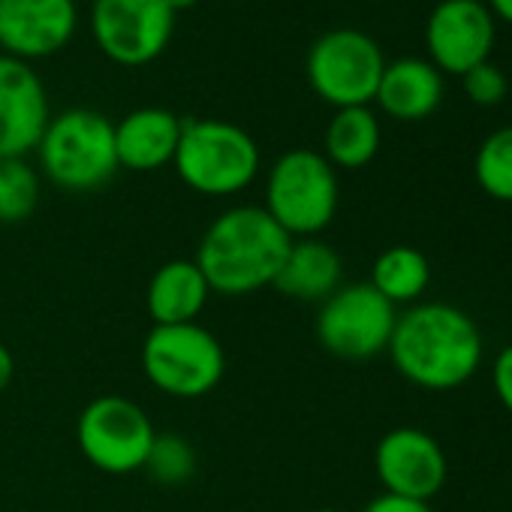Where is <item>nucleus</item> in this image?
<instances>
[{
	"mask_svg": "<svg viewBox=\"0 0 512 512\" xmlns=\"http://www.w3.org/2000/svg\"><path fill=\"white\" fill-rule=\"evenodd\" d=\"M208 296L211 287L193 260H169L151 275L145 308L154 326H181L196 323L208 305Z\"/></svg>",
	"mask_w": 512,
	"mask_h": 512,
	"instance_id": "18",
	"label": "nucleus"
},
{
	"mask_svg": "<svg viewBox=\"0 0 512 512\" xmlns=\"http://www.w3.org/2000/svg\"><path fill=\"white\" fill-rule=\"evenodd\" d=\"M431 281L428 256L410 244L386 247L371 269V287L392 305H410L416 302Z\"/></svg>",
	"mask_w": 512,
	"mask_h": 512,
	"instance_id": "20",
	"label": "nucleus"
},
{
	"mask_svg": "<svg viewBox=\"0 0 512 512\" xmlns=\"http://www.w3.org/2000/svg\"><path fill=\"white\" fill-rule=\"evenodd\" d=\"M260 163V145L244 127L217 118L181 121L172 166L193 193L235 196L260 175Z\"/></svg>",
	"mask_w": 512,
	"mask_h": 512,
	"instance_id": "3",
	"label": "nucleus"
},
{
	"mask_svg": "<svg viewBox=\"0 0 512 512\" xmlns=\"http://www.w3.org/2000/svg\"><path fill=\"white\" fill-rule=\"evenodd\" d=\"M181 139V118L160 106L133 109L115 124L118 166L133 172H154L172 163Z\"/></svg>",
	"mask_w": 512,
	"mask_h": 512,
	"instance_id": "15",
	"label": "nucleus"
},
{
	"mask_svg": "<svg viewBox=\"0 0 512 512\" xmlns=\"http://www.w3.org/2000/svg\"><path fill=\"white\" fill-rule=\"evenodd\" d=\"M142 470H148L154 482L175 488L196 473V452L181 434H157Z\"/></svg>",
	"mask_w": 512,
	"mask_h": 512,
	"instance_id": "23",
	"label": "nucleus"
},
{
	"mask_svg": "<svg viewBox=\"0 0 512 512\" xmlns=\"http://www.w3.org/2000/svg\"><path fill=\"white\" fill-rule=\"evenodd\" d=\"M37 154L46 178L70 193L100 190L121 169L115 154V124L94 109H67L55 115Z\"/></svg>",
	"mask_w": 512,
	"mask_h": 512,
	"instance_id": "4",
	"label": "nucleus"
},
{
	"mask_svg": "<svg viewBox=\"0 0 512 512\" xmlns=\"http://www.w3.org/2000/svg\"><path fill=\"white\" fill-rule=\"evenodd\" d=\"M40 205V175L25 160H0V223L19 226Z\"/></svg>",
	"mask_w": 512,
	"mask_h": 512,
	"instance_id": "21",
	"label": "nucleus"
},
{
	"mask_svg": "<svg viewBox=\"0 0 512 512\" xmlns=\"http://www.w3.org/2000/svg\"><path fill=\"white\" fill-rule=\"evenodd\" d=\"M380 151V121L368 106L335 109L326 127L323 157L335 169H362Z\"/></svg>",
	"mask_w": 512,
	"mask_h": 512,
	"instance_id": "19",
	"label": "nucleus"
},
{
	"mask_svg": "<svg viewBox=\"0 0 512 512\" xmlns=\"http://www.w3.org/2000/svg\"><path fill=\"white\" fill-rule=\"evenodd\" d=\"M386 58L365 31L335 28L314 40L305 73L320 100L335 109L368 106L377 94Z\"/></svg>",
	"mask_w": 512,
	"mask_h": 512,
	"instance_id": "7",
	"label": "nucleus"
},
{
	"mask_svg": "<svg viewBox=\"0 0 512 512\" xmlns=\"http://www.w3.org/2000/svg\"><path fill=\"white\" fill-rule=\"evenodd\" d=\"M91 34L112 64L145 67L166 52L175 13L163 0H94Z\"/></svg>",
	"mask_w": 512,
	"mask_h": 512,
	"instance_id": "10",
	"label": "nucleus"
},
{
	"mask_svg": "<svg viewBox=\"0 0 512 512\" xmlns=\"http://www.w3.org/2000/svg\"><path fill=\"white\" fill-rule=\"evenodd\" d=\"M473 175L491 199L512 202V124L494 130L479 145L473 160Z\"/></svg>",
	"mask_w": 512,
	"mask_h": 512,
	"instance_id": "22",
	"label": "nucleus"
},
{
	"mask_svg": "<svg viewBox=\"0 0 512 512\" xmlns=\"http://www.w3.org/2000/svg\"><path fill=\"white\" fill-rule=\"evenodd\" d=\"M485 7H488V13H491L494 19L512 25V0H488Z\"/></svg>",
	"mask_w": 512,
	"mask_h": 512,
	"instance_id": "28",
	"label": "nucleus"
},
{
	"mask_svg": "<svg viewBox=\"0 0 512 512\" xmlns=\"http://www.w3.org/2000/svg\"><path fill=\"white\" fill-rule=\"evenodd\" d=\"M157 431L148 413L124 395L94 398L76 422L82 455L103 473L124 476L145 467Z\"/></svg>",
	"mask_w": 512,
	"mask_h": 512,
	"instance_id": "9",
	"label": "nucleus"
},
{
	"mask_svg": "<svg viewBox=\"0 0 512 512\" xmlns=\"http://www.w3.org/2000/svg\"><path fill=\"white\" fill-rule=\"evenodd\" d=\"M395 320V305L386 302L371 284H347L320 302L314 332L320 347L332 356L365 362L389 350Z\"/></svg>",
	"mask_w": 512,
	"mask_h": 512,
	"instance_id": "8",
	"label": "nucleus"
},
{
	"mask_svg": "<svg viewBox=\"0 0 512 512\" xmlns=\"http://www.w3.org/2000/svg\"><path fill=\"white\" fill-rule=\"evenodd\" d=\"M311 512H341V509H332V506H323V509H311Z\"/></svg>",
	"mask_w": 512,
	"mask_h": 512,
	"instance_id": "30",
	"label": "nucleus"
},
{
	"mask_svg": "<svg viewBox=\"0 0 512 512\" xmlns=\"http://www.w3.org/2000/svg\"><path fill=\"white\" fill-rule=\"evenodd\" d=\"M13 374H16L13 353H10V347H7L4 341H0V392L10 389V383H13Z\"/></svg>",
	"mask_w": 512,
	"mask_h": 512,
	"instance_id": "27",
	"label": "nucleus"
},
{
	"mask_svg": "<svg viewBox=\"0 0 512 512\" xmlns=\"http://www.w3.org/2000/svg\"><path fill=\"white\" fill-rule=\"evenodd\" d=\"M374 100L389 118L422 121L434 115L443 100V76L431 61L422 58L386 61Z\"/></svg>",
	"mask_w": 512,
	"mask_h": 512,
	"instance_id": "16",
	"label": "nucleus"
},
{
	"mask_svg": "<svg viewBox=\"0 0 512 512\" xmlns=\"http://www.w3.org/2000/svg\"><path fill=\"white\" fill-rule=\"evenodd\" d=\"M344 278L341 253L320 238H296L275 278V290L296 302H326Z\"/></svg>",
	"mask_w": 512,
	"mask_h": 512,
	"instance_id": "17",
	"label": "nucleus"
},
{
	"mask_svg": "<svg viewBox=\"0 0 512 512\" xmlns=\"http://www.w3.org/2000/svg\"><path fill=\"white\" fill-rule=\"evenodd\" d=\"M76 28V0H0V49L10 58H49L73 40Z\"/></svg>",
	"mask_w": 512,
	"mask_h": 512,
	"instance_id": "14",
	"label": "nucleus"
},
{
	"mask_svg": "<svg viewBox=\"0 0 512 512\" xmlns=\"http://www.w3.org/2000/svg\"><path fill=\"white\" fill-rule=\"evenodd\" d=\"M461 82H464V94L476 103V106H497V103H503V97H506V76L491 64V61H485V64H479V67H473V70H467L464 76H461Z\"/></svg>",
	"mask_w": 512,
	"mask_h": 512,
	"instance_id": "24",
	"label": "nucleus"
},
{
	"mask_svg": "<svg viewBox=\"0 0 512 512\" xmlns=\"http://www.w3.org/2000/svg\"><path fill=\"white\" fill-rule=\"evenodd\" d=\"M425 46L440 73L464 76L494 49V16L482 0H440L425 25Z\"/></svg>",
	"mask_w": 512,
	"mask_h": 512,
	"instance_id": "11",
	"label": "nucleus"
},
{
	"mask_svg": "<svg viewBox=\"0 0 512 512\" xmlns=\"http://www.w3.org/2000/svg\"><path fill=\"white\" fill-rule=\"evenodd\" d=\"M392 365L419 389L446 392L467 383L482 362V335L461 308L428 302L395 320L389 341Z\"/></svg>",
	"mask_w": 512,
	"mask_h": 512,
	"instance_id": "2",
	"label": "nucleus"
},
{
	"mask_svg": "<svg viewBox=\"0 0 512 512\" xmlns=\"http://www.w3.org/2000/svg\"><path fill=\"white\" fill-rule=\"evenodd\" d=\"M374 470L386 494L431 500L449 476L446 455L440 443L422 428H392L380 437L374 449Z\"/></svg>",
	"mask_w": 512,
	"mask_h": 512,
	"instance_id": "12",
	"label": "nucleus"
},
{
	"mask_svg": "<svg viewBox=\"0 0 512 512\" xmlns=\"http://www.w3.org/2000/svg\"><path fill=\"white\" fill-rule=\"evenodd\" d=\"M52 121L46 85L28 61L0 55V160L37 151Z\"/></svg>",
	"mask_w": 512,
	"mask_h": 512,
	"instance_id": "13",
	"label": "nucleus"
},
{
	"mask_svg": "<svg viewBox=\"0 0 512 512\" xmlns=\"http://www.w3.org/2000/svg\"><path fill=\"white\" fill-rule=\"evenodd\" d=\"M163 4H166L172 13H181V10H190V7H196L199 0H163Z\"/></svg>",
	"mask_w": 512,
	"mask_h": 512,
	"instance_id": "29",
	"label": "nucleus"
},
{
	"mask_svg": "<svg viewBox=\"0 0 512 512\" xmlns=\"http://www.w3.org/2000/svg\"><path fill=\"white\" fill-rule=\"evenodd\" d=\"M293 238L263 205H235L202 232L193 263L211 293L226 299L253 296L275 284Z\"/></svg>",
	"mask_w": 512,
	"mask_h": 512,
	"instance_id": "1",
	"label": "nucleus"
},
{
	"mask_svg": "<svg viewBox=\"0 0 512 512\" xmlns=\"http://www.w3.org/2000/svg\"><path fill=\"white\" fill-rule=\"evenodd\" d=\"M142 371L154 389L172 398H202L226 374V353L199 323L154 326L142 344Z\"/></svg>",
	"mask_w": 512,
	"mask_h": 512,
	"instance_id": "6",
	"label": "nucleus"
},
{
	"mask_svg": "<svg viewBox=\"0 0 512 512\" xmlns=\"http://www.w3.org/2000/svg\"><path fill=\"white\" fill-rule=\"evenodd\" d=\"M362 512H431V506L425 500H410V497H398V494L383 491Z\"/></svg>",
	"mask_w": 512,
	"mask_h": 512,
	"instance_id": "26",
	"label": "nucleus"
},
{
	"mask_svg": "<svg viewBox=\"0 0 512 512\" xmlns=\"http://www.w3.org/2000/svg\"><path fill=\"white\" fill-rule=\"evenodd\" d=\"M494 392L497 401L506 407V413H512V344L503 347L494 362Z\"/></svg>",
	"mask_w": 512,
	"mask_h": 512,
	"instance_id": "25",
	"label": "nucleus"
},
{
	"mask_svg": "<svg viewBox=\"0 0 512 512\" xmlns=\"http://www.w3.org/2000/svg\"><path fill=\"white\" fill-rule=\"evenodd\" d=\"M338 202V169L320 151L293 148L272 163L263 208L293 241L317 238L335 220Z\"/></svg>",
	"mask_w": 512,
	"mask_h": 512,
	"instance_id": "5",
	"label": "nucleus"
}]
</instances>
